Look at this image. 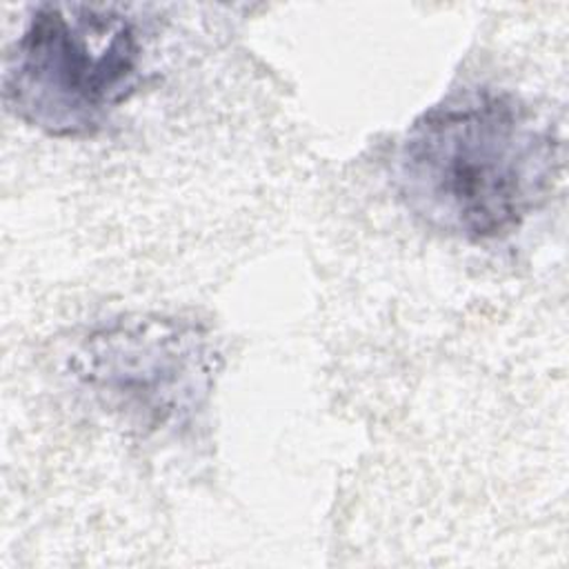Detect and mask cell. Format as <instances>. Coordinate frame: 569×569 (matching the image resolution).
<instances>
[{"label":"cell","mask_w":569,"mask_h":569,"mask_svg":"<svg viewBox=\"0 0 569 569\" xmlns=\"http://www.w3.org/2000/svg\"><path fill=\"white\" fill-rule=\"evenodd\" d=\"M558 138L505 91H467L425 111L398 151V189L429 227L465 240L511 233L547 198Z\"/></svg>","instance_id":"obj_1"},{"label":"cell","mask_w":569,"mask_h":569,"mask_svg":"<svg viewBox=\"0 0 569 569\" xmlns=\"http://www.w3.org/2000/svg\"><path fill=\"white\" fill-rule=\"evenodd\" d=\"M136 24L113 7L38 4L13 42L2 100L22 122L51 136H91L142 80Z\"/></svg>","instance_id":"obj_2"},{"label":"cell","mask_w":569,"mask_h":569,"mask_svg":"<svg viewBox=\"0 0 569 569\" xmlns=\"http://www.w3.org/2000/svg\"><path fill=\"white\" fill-rule=\"evenodd\" d=\"M209 336L176 318H122L91 331L73 358L78 380L124 422L158 431L184 425L216 376Z\"/></svg>","instance_id":"obj_3"}]
</instances>
